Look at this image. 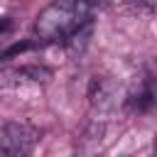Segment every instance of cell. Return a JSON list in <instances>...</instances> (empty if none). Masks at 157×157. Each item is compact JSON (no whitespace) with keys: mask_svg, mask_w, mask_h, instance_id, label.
<instances>
[{"mask_svg":"<svg viewBox=\"0 0 157 157\" xmlns=\"http://www.w3.org/2000/svg\"><path fill=\"white\" fill-rule=\"evenodd\" d=\"M91 5L86 0H54L34 20V34L44 44L69 42L78 29L91 25Z\"/></svg>","mask_w":157,"mask_h":157,"instance_id":"obj_1","label":"cell"},{"mask_svg":"<svg viewBox=\"0 0 157 157\" xmlns=\"http://www.w3.org/2000/svg\"><path fill=\"white\" fill-rule=\"evenodd\" d=\"M39 142V130L27 125V123H17V120H5L2 130H0V150L2 157H27L34 145Z\"/></svg>","mask_w":157,"mask_h":157,"instance_id":"obj_2","label":"cell"},{"mask_svg":"<svg viewBox=\"0 0 157 157\" xmlns=\"http://www.w3.org/2000/svg\"><path fill=\"white\" fill-rule=\"evenodd\" d=\"M88 98L96 110H113L120 101V83L108 76H93L88 86Z\"/></svg>","mask_w":157,"mask_h":157,"instance_id":"obj_3","label":"cell"},{"mask_svg":"<svg viewBox=\"0 0 157 157\" xmlns=\"http://www.w3.org/2000/svg\"><path fill=\"white\" fill-rule=\"evenodd\" d=\"M157 101V83L152 76H142L137 78V83L130 88V93L125 96V103L132 113H147Z\"/></svg>","mask_w":157,"mask_h":157,"instance_id":"obj_4","label":"cell"},{"mask_svg":"<svg viewBox=\"0 0 157 157\" xmlns=\"http://www.w3.org/2000/svg\"><path fill=\"white\" fill-rule=\"evenodd\" d=\"M125 15H157V0H113Z\"/></svg>","mask_w":157,"mask_h":157,"instance_id":"obj_5","label":"cell"},{"mask_svg":"<svg viewBox=\"0 0 157 157\" xmlns=\"http://www.w3.org/2000/svg\"><path fill=\"white\" fill-rule=\"evenodd\" d=\"M17 74L20 76H27L29 81H42V83H47L49 78H52V71L47 69V66H22V69H17Z\"/></svg>","mask_w":157,"mask_h":157,"instance_id":"obj_6","label":"cell"},{"mask_svg":"<svg viewBox=\"0 0 157 157\" xmlns=\"http://www.w3.org/2000/svg\"><path fill=\"white\" fill-rule=\"evenodd\" d=\"M39 44H44L42 39H37V42H29V39H25V42H17V44H12V47H7L5 52H2V59H12L15 54H20V52H27V49H32V47H39Z\"/></svg>","mask_w":157,"mask_h":157,"instance_id":"obj_7","label":"cell"},{"mask_svg":"<svg viewBox=\"0 0 157 157\" xmlns=\"http://www.w3.org/2000/svg\"><path fill=\"white\" fill-rule=\"evenodd\" d=\"M86 2H88L91 7H105V5H108V2H113V0H86Z\"/></svg>","mask_w":157,"mask_h":157,"instance_id":"obj_8","label":"cell"},{"mask_svg":"<svg viewBox=\"0 0 157 157\" xmlns=\"http://www.w3.org/2000/svg\"><path fill=\"white\" fill-rule=\"evenodd\" d=\"M155 157H157V140H155Z\"/></svg>","mask_w":157,"mask_h":157,"instance_id":"obj_9","label":"cell"}]
</instances>
